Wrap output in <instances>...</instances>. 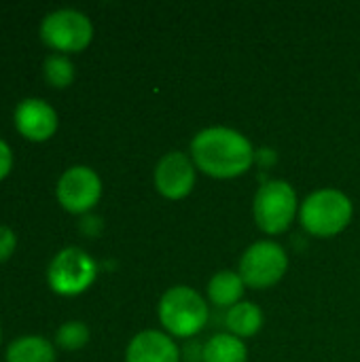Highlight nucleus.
Instances as JSON below:
<instances>
[{
	"instance_id": "nucleus-3",
	"label": "nucleus",
	"mask_w": 360,
	"mask_h": 362,
	"mask_svg": "<svg viewBox=\"0 0 360 362\" xmlns=\"http://www.w3.org/2000/svg\"><path fill=\"white\" fill-rule=\"evenodd\" d=\"M159 322L170 337H193L208 322L206 299L189 286H172L159 301Z\"/></svg>"
},
{
	"instance_id": "nucleus-7",
	"label": "nucleus",
	"mask_w": 360,
	"mask_h": 362,
	"mask_svg": "<svg viewBox=\"0 0 360 362\" xmlns=\"http://www.w3.org/2000/svg\"><path fill=\"white\" fill-rule=\"evenodd\" d=\"M40 38L55 51L79 53L93 38V25L89 17L74 8H57L49 13L40 23Z\"/></svg>"
},
{
	"instance_id": "nucleus-6",
	"label": "nucleus",
	"mask_w": 360,
	"mask_h": 362,
	"mask_svg": "<svg viewBox=\"0 0 360 362\" xmlns=\"http://www.w3.org/2000/svg\"><path fill=\"white\" fill-rule=\"evenodd\" d=\"M289 269V255L286 250L272 242L261 240L246 248V252L240 259V276L246 286L263 291L274 284H278Z\"/></svg>"
},
{
	"instance_id": "nucleus-12",
	"label": "nucleus",
	"mask_w": 360,
	"mask_h": 362,
	"mask_svg": "<svg viewBox=\"0 0 360 362\" xmlns=\"http://www.w3.org/2000/svg\"><path fill=\"white\" fill-rule=\"evenodd\" d=\"M244 280L238 272L223 269L212 276L208 282V299L216 308H233L242 301L244 297Z\"/></svg>"
},
{
	"instance_id": "nucleus-15",
	"label": "nucleus",
	"mask_w": 360,
	"mask_h": 362,
	"mask_svg": "<svg viewBox=\"0 0 360 362\" xmlns=\"http://www.w3.org/2000/svg\"><path fill=\"white\" fill-rule=\"evenodd\" d=\"M6 362H55V350L45 337L28 335L8 346Z\"/></svg>"
},
{
	"instance_id": "nucleus-18",
	"label": "nucleus",
	"mask_w": 360,
	"mask_h": 362,
	"mask_svg": "<svg viewBox=\"0 0 360 362\" xmlns=\"http://www.w3.org/2000/svg\"><path fill=\"white\" fill-rule=\"evenodd\" d=\"M15 244H17L15 233H13L8 227H0V263H2V261H6V259L13 255Z\"/></svg>"
},
{
	"instance_id": "nucleus-11",
	"label": "nucleus",
	"mask_w": 360,
	"mask_h": 362,
	"mask_svg": "<svg viewBox=\"0 0 360 362\" xmlns=\"http://www.w3.org/2000/svg\"><path fill=\"white\" fill-rule=\"evenodd\" d=\"M125 362H180V350L168 333L142 331L129 341Z\"/></svg>"
},
{
	"instance_id": "nucleus-9",
	"label": "nucleus",
	"mask_w": 360,
	"mask_h": 362,
	"mask_svg": "<svg viewBox=\"0 0 360 362\" xmlns=\"http://www.w3.org/2000/svg\"><path fill=\"white\" fill-rule=\"evenodd\" d=\"M155 187L166 199H182L195 187V163L180 151L166 153L155 168Z\"/></svg>"
},
{
	"instance_id": "nucleus-1",
	"label": "nucleus",
	"mask_w": 360,
	"mask_h": 362,
	"mask_svg": "<svg viewBox=\"0 0 360 362\" xmlns=\"http://www.w3.org/2000/svg\"><path fill=\"white\" fill-rule=\"evenodd\" d=\"M191 159L197 170L212 178H238L255 163L250 140L233 127H206L191 140Z\"/></svg>"
},
{
	"instance_id": "nucleus-2",
	"label": "nucleus",
	"mask_w": 360,
	"mask_h": 362,
	"mask_svg": "<svg viewBox=\"0 0 360 362\" xmlns=\"http://www.w3.org/2000/svg\"><path fill=\"white\" fill-rule=\"evenodd\" d=\"M354 208L346 193L337 189H318L299 206V221L314 238H333L352 221Z\"/></svg>"
},
{
	"instance_id": "nucleus-4",
	"label": "nucleus",
	"mask_w": 360,
	"mask_h": 362,
	"mask_svg": "<svg viewBox=\"0 0 360 362\" xmlns=\"http://www.w3.org/2000/svg\"><path fill=\"white\" fill-rule=\"evenodd\" d=\"M299 212V202L295 189L286 180H269L265 182L252 202V216L257 227L267 235L284 233L295 214Z\"/></svg>"
},
{
	"instance_id": "nucleus-14",
	"label": "nucleus",
	"mask_w": 360,
	"mask_h": 362,
	"mask_svg": "<svg viewBox=\"0 0 360 362\" xmlns=\"http://www.w3.org/2000/svg\"><path fill=\"white\" fill-rule=\"evenodd\" d=\"M248 350L242 339L231 333H219L210 337L202 350V362H246Z\"/></svg>"
},
{
	"instance_id": "nucleus-5",
	"label": "nucleus",
	"mask_w": 360,
	"mask_h": 362,
	"mask_svg": "<svg viewBox=\"0 0 360 362\" xmlns=\"http://www.w3.org/2000/svg\"><path fill=\"white\" fill-rule=\"evenodd\" d=\"M98 276L95 261L81 248L70 246L59 250L47 269V282L53 293L62 297H74L85 293Z\"/></svg>"
},
{
	"instance_id": "nucleus-10",
	"label": "nucleus",
	"mask_w": 360,
	"mask_h": 362,
	"mask_svg": "<svg viewBox=\"0 0 360 362\" xmlns=\"http://www.w3.org/2000/svg\"><path fill=\"white\" fill-rule=\"evenodd\" d=\"M15 127L32 142L49 140L57 129V112L40 98L21 100L15 108Z\"/></svg>"
},
{
	"instance_id": "nucleus-8",
	"label": "nucleus",
	"mask_w": 360,
	"mask_h": 362,
	"mask_svg": "<svg viewBox=\"0 0 360 362\" xmlns=\"http://www.w3.org/2000/svg\"><path fill=\"white\" fill-rule=\"evenodd\" d=\"M57 202L64 210L72 214L89 212L102 195L100 176L87 165H74L62 174L57 180Z\"/></svg>"
},
{
	"instance_id": "nucleus-20",
	"label": "nucleus",
	"mask_w": 360,
	"mask_h": 362,
	"mask_svg": "<svg viewBox=\"0 0 360 362\" xmlns=\"http://www.w3.org/2000/svg\"><path fill=\"white\" fill-rule=\"evenodd\" d=\"M0 339H2V333H0Z\"/></svg>"
},
{
	"instance_id": "nucleus-19",
	"label": "nucleus",
	"mask_w": 360,
	"mask_h": 362,
	"mask_svg": "<svg viewBox=\"0 0 360 362\" xmlns=\"http://www.w3.org/2000/svg\"><path fill=\"white\" fill-rule=\"evenodd\" d=\"M11 168H13V153L8 148V144L0 138V180L6 178Z\"/></svg>"
},
{
	"instance_id": "nucleus-16",
	"label": "nucleus",
	"mask_w": 360,
	"mask_h": 362,
	"mask_svg": "<svg viewBox=\"0 0 360 362\" xmlns=\"http://www.w3.org/2000/svg\"><path fill=\"white\" fill-rule=\"evenodd\" d=\"M42 72H45V78L53 85V87H68L72 81H74V66L72 62L62 55V53H53L45 59L42 64Z\"/></svg>"
},
{
	"instance_id": "nucleus-13",
	"label": "nucleus",
	"mask_w": 360,
	"mask_h": 362,
	"mask_svg": "<svg viewBox=\"0 0 360 362\" xmlns=\"http://www.w3.org/2000/svg\"><path fill=\"white\" fill-rule=\"evenodd\" d=\"M263 312L259 305L250 303V301H240L238 305L229 308L227 316H225V325L229 329L231 335H236L238 339H246L257 335L263 329Z\"/></svg>"
},
{
	"instance_id": "nucleus-17",
	"label": "nucleus",
	"mask_w": 360,
	"mask_h": 362,
	"mask_svg": "<svg viewBox=\"0 0 360 362\" xmlns=\"http://www.w3.org/2000/svg\"><path fill=\"white\" fill-rule=\"evenodd\" d=\"M87 341H89V329L79 320H70L62 325L55 333V344L64 350H81Z\"/></svg>"
}]
</instances>
